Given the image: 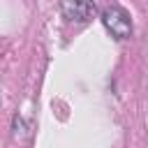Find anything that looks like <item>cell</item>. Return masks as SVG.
<instances>
[{
  "label": "cell",
  "instance_id": "6da1fadb",
  "mask_svg": "<svg viewBox=\"0 0 148 148\" xmlns=\"http://www.w3.org/2000/svg\"><path fill=\"white\" fill-rule=\"evenodd\" d=\"M102 23L116 39H127L132 35V18L123 7H106L102 12Z\"/></svg>",
  "mask_w": 148,
  "mask_h": 148
},
{
  "label": "cell",
  "instance_id": "7a4b0ae2",
  "mask_svg": "<svg viewBox=\"0 0 148 148\" xmlns=\"http://www.w3.org/2000/svg\"><path fill=\"white\" fill-rule=\"evenodd\" d=\"M62 14H65V18L72 21V23H88V21L95 18L97 7H95L92 0H65Z\"/></svg>",
  "mask_w": 148,
  "mask_h": 148
}]
</instances>
